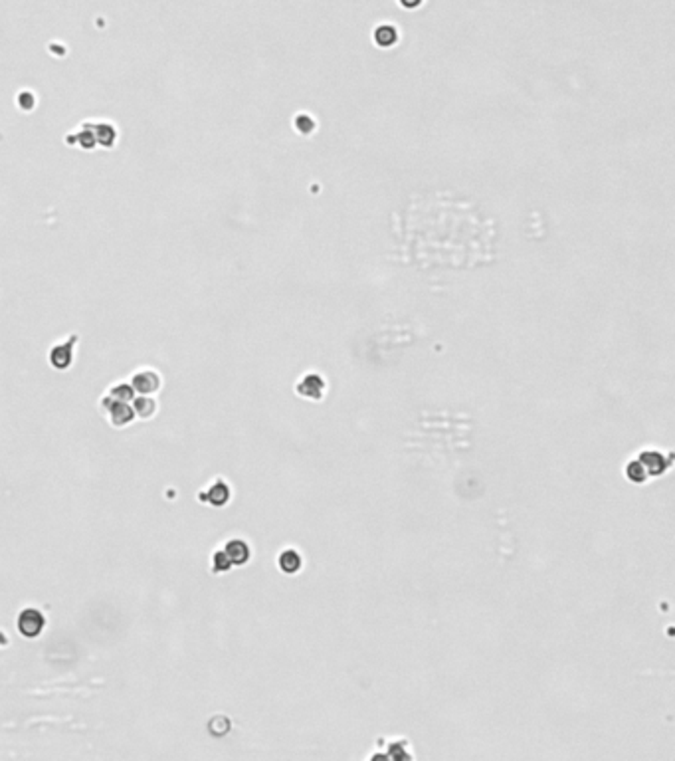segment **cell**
Returning <instances> with one entry per match:
<instances>
[{"instance_id": "13", "label": "cell", "mask_w": 675, "mask_h": 761, "mask_svg": "<svg viewBox=\"0 0 675 761\" xmlns=\"http://www.w3.org/2000/svg\"><path fill=\"white\" fill-rule=\"evenodd\" d=\"M96 127L94 129V135H96L97 145H103V147H113L115 143V127L111 123H105V121H99V123H94Z\"/></svg>"}, {"instance_id": "1", "label": "cell", "mask_w": 675, "mask_h": 761, "mask_svg": "<svg viewBox=\"0 0 675 761\" xmlns=\"http://www.w3.org/2000/svg\"><path fill=\"white\" fill-rule=\"evenodd\" d=\"M635 458H638V460L642 462V466L646 468L649 480H651V478H660V476H663L665 472L672 468V464H674V454H665V452L658 450V448H644V450H640V452H638V456Z\"/></svg>"}, {"instance_id": "2", "label": "cell", "mask_w": 675, "mask_h": 761, "mask_svg": "<svg viewBox=\"0 0 675 761\" xmlns=\"http://www.w3.org/2000/svg\"><path fill=\"white\" fill-rule=\"evenodd\" d=\"M46 626V617L44 613L34 607H26L18 613V619H16V629L18 633L24 638H36L40 637L42 631Z\"/></svg>"}, {"instance_id": "5", "label": "cell", "mask_w": 675, "mask_h": 761, "mask_svg": "<svg viewBox=\"0 0 675 761\" xmlns=\"http://www.w3.org/2000/svg\"><path fill=\"white\" fill-rule=\"evenodd\" d=\"M325 391H327V381L317 373L304 375L295 385V393L305 401H321Z\"/></svg>"}, {"instance_id": "6", "label": "cell", "mask_w": 675, "mask_h": 761, "mask_svg": "<svg viewBox=\"0 0 675 761\" xmlns=\"http://www.w3.org/2000/svg\"><path fill=\"white\" fill-rule=\"evenodd\" d=\"M78 341V335H69L68 339H62L54 345L50 347V353H48V359H50V365L58 369V371H64L68 369L73 361V343Z\"/></svg>"}, {"instance_id": "4", "label": "cell", "mask_w": 675, "mask_h": 761, "mask_svg": "<svg viewBox=\"0 0 675 761\" xmlns=\"http://www.w3.org/2000/svg\"><path fill=\"white\" fill-rule=\"evenodd\" d=\"M131 387L139 395H155L161 385H163V377L157 373L155 369H149V367H143V369H137L135 373L131 375L129 379Z\"/></svg>"}, {"instance_id": "9", "label": "cell", "mask_w": 675, "mask_h": 761, "mask_svg": "<svg viewBox=\"0 0 675 761\" xmlns=\"http://www.w3.org/2000/svg\"><path fill=\"white\" fill-rule=\"evenodd\" d=\"M230 498H232V490H230L228 482L222 480V478H216L204 492V502L214 506V508H224L230 502Z\"/></svg>"}, {"instance_id": "14", "label": "cell", "mask_w": 675, "mask_h": 761, "mask_svg": "<svg viewBox=\"0 0 675 761\" xmlns=\"http://www.w3.org/2000/svg\"><path fill=\"white\" fill-rule=\"evenodd\" d=\"M234 567L232 565V561L228 559V555H226V551L224 549H214L212 551V555H210V571L214 573V575H220V573H228L230 569Z\"/></svg>"}, {"instance_id": "11", "label": "cell", "mask_w": 675, "mask_h": 761, "mask_svg": "<svg viewBox=\"0 0 675 761\" xmlns=\"http://www.w3.org/2000/svg\"><path fill=\"white\" fill-rule=\"evenodd\" d=\"M624 478H626L630 484H635V486H642V484H646V482H649L648 472H646V468L642 466V462H640L638 458H632V460H628V462L624 464Z\"/></svg>"}, {"instance_id": "8", "label": "cell", "mask_w": 675, "mask_h": 761, "mask_svg": "<svg viewBox=\"0 0 675 761\" xmlns=\"http://www.w3.org/2000/svg\"><path fill=\"white\" fill-rule=\"evenodd\" d=\"M277 567L283 575H297L304 569V557L299 554V549L295 547H286L277 554Z\"/></svg>"}, {"instance_id": "10", "label": "cell", "mask_w": 675, "mask_h": 761, "mask_svg": "<svg viewBox=\"0 0 675 761\" xmlns=\"http://www.w3.org/2000/svg\"><path fill=\"white\" fill-rule=\"evenodd\" d=\"M131 407H133V411H135V416L137 418H143V420H149V418H152L155 416V413H157V401L152 399L151 395H135L133 397V401H131Z\"/></svg>"}, {"instance_id": "7", "label": "cell", "mask_w": 675, "mask_h": 761, "mask_svg": "<svg viewBox=\"0 0 675 761\" xmlns=\"http://www.w3.org/2000/svg\"><path fill=\"white\" fill-rule=\"evenodd\" d=\"M222 549L226 551L228 559L232 561V565H246L249 559H252V547L246 540H240V538H234V540H228Z\"/></svg>"}, {"instance_id": "15", "label": "cell", "mask_w": 675, "mask_h": 761, "mask_svg": "<svg viewBox=\"0 0 675 761\" xmlns=\"http://www.w3.org/2000/svg\"><path fill=\"white\" fill-rule=\"evenodd\" d=\"M107 397H109L111 401L131 402L133 401V397H135V391H133V387H131V383L119 381V383H115V385L109 388Z\"/></svg>"}, {"instance_id": "12", "label": "cell", "mask_w": 675, "mask_h": 761, "mask_svg": "<svg viewBox=\"0 0 675 761\" xmlns=\"http://www.w3.org/2000/svg\"><path fill=\"white\" fill-rule=\"evenodd\" d=\"M408 739H404V737H394V739H390L388 744H386L385 748V760H412L414 755L408 751Z\"/></svg>"}, {"instance_id": "3", "label": "cell", "mask_w": 675, "mask_h": 761, "mask_svg": "<svg viewBox=\"0 0 675 761\" xmlns=\"http://www.w3.org/2000/svg\"><path fill=\"white\" fill-rule=\"evenodd\" d=\"M101 409L107 413V418L109 422L115 427V429H123L127 425H131L137 416H135V411L129 402L121 401H111L109 397L105 395L101 399Z\"/></svg>"}]
</instances>
